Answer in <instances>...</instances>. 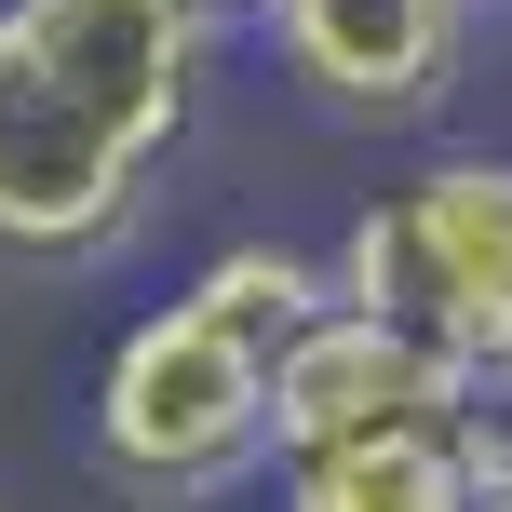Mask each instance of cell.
<instances>
[{"instance_id":"cell-1","label":"cell","mask_w":512,"mask_h":512,"mask_svg":"<svg viewBox=\"0 0 512 512\" xmlns=\"http://www.w3.org/2000/svg\"><path fill=\"white\" fill-rule=\"evenodd\" d=\"M216 54L230 14L203 0H0V256L122 270L216 95Z\"/></svg>"},{"instance_id":"cell-2","label":"cell","mask_w":512,"mask_h":512,"mask_svg":"<svg viewBox=\"0 0 512 512\" xmlns=\"http://www.w3.org/2000/svg\"><path fill=\"white\" fill-rule=\"evenodd\" d=\"M81 459L135 512H230L283 472L270 445V351L230 337L203 297H149L108 324L81 391Z\"/></svg>"},{"instance_id":"cell-3","label":"cell","mask_w":512,"mask_h":512,"mask_svg":"<svg viewBox=\"0 0 512 512\" xmlns=\"http://www.w3.org/2000/svg\"><path fill=\"white\" fill-rule=\"evenodd\" d=\"M324 270L351 310L432 337L486 391H512V149L499 135H432L391 189H364L324 230Z\"/></svg>"},{"instance_id":"cell-4","label":"cell","mask_w":512,"mask_h":512,"mask_svg":"<svg viewBox=\"0 0 512 512\" xmlns=\"http://www.w3.org/2000/svg\"><path fill=\"white\" fill-rule=\"evenodd\" d=\"M243 41L270 54V81L324 135H378V149L459 135V95L486 68V14L472 0H256Z\"/></svg>"},{"instance_id":"cell-5","label":"cell","mask_w":512,"mask_h":512,"mask_svg":"<svg viewBox=\"0 0 512 512\" xmlns=\"http://www.w3.org/2000/svg\"><path fill=\"white\" fill-rule=\"evenodd\" d=\"M486 405H499V391L472 378L459 351H432V337L378 324V310H351V297L270 364V445H283V459L378 445V432H459V418H486Z\"/></svg>"},{"instance_id":"cell-6","label":"cell","mask_w":512,"mask_h":512,"mask_svg":"<svg viewBox=\"0 0 512 512\" xmlns=\"http://www.w3.org/2000/svg\"><path fill=\"white\" fill-rule=\"evenodd\" d=\"M499 432L512 418H459V432H378V445H324V459H283L270 512H472L486 499V472H499Z\"/></svg>"},{"instance_id":"cell-7","label":"cell","mask_w":512,"mask_h":512,"mask_svg":"<svg viewBox=\"0 0 512 512\" xmlns=\"http://www.w3.org/2000/svg\"><path fill=\"white\" fill-rule=\"evenodd\" d=\"M176 297H203V310H216L230 337H256V351L283 364V351H297V337H310V324L337 310V270H324V243H283V230H230V243L203 256V270L176 283Z\"/></svg>"},{"instance_id":"cell-8","label":"cell","mask_w":512,"mask_h":512,"mask_svg":"<svg viewBox=\"0 0 512 512\" xmlns=\"http://www.w3.org/2000/svg\"><path fill=\"white\" fill-rule=\"evenodd\" d=\"M512 418V405H499ZM472 512H512V432H499V472H486V499H472Z\"/></svg>"},{"instance_id":"cell-9","label":"cell","mask_w":512,"mask_h":512,"mask_svg":"<svg viewBox=\"0 0 512 512\" xmlns=\"http://www.w3.org/2000/svg\"><path fill=\"white\" fill-rule=\"evenodd\" d=\"M203 14H230V27H256V0H203Z\"/></svg>"},{"instance_id":"cell-10","label":"cell","mask_w":512,"mask_h":512,"mask_svg":"<svg viewBox=\"0 0 512 512\" xmlns=\"http://www.w3.org/2000/svg\"><path fill=\"white\" fill-rule=\"evenodd\" d=\"M472 14H486V27H499V14H512V0H472Z\"/></svg>"},{"instance_id":"cell-11","label":"cell","mask_w":512,"mask_h":512,"mask_svg":"<svg viewBox=\"0 0 512 512\" xmlns=\"http://www.w3.org/2000/svg\"><path fill=\"white\" fill-rule=\"evenodd\" d=\"M499 405H512V391H499Z\"/></svg>"}]
</instances>
